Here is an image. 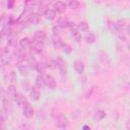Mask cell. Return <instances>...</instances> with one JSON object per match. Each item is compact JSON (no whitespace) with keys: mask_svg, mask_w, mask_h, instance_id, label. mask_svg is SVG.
Here are the masks:
<instances>
[{"mask_svg":"<svg viewBox=\"0 0 130 130\" xmlns=\"http://www.w3.org/2000/svg\"><path fill=\"white\" fill-rule=\"evenodd\" d=\"M44 75V82H45V85L50 88V89H54L56 87V80L54 79L53 76L49 75V74H43Z\"/></svg>","mask_w":130,"mask_h":130,"instance_id":"obj_1","label":"cell"},{"mask_svg":"<svg viewBox=\"0 0 130 130\" xmlns=\"http://www.w3.org/2000/svg\"><path fill=\"white\" fill-rule=\"evenodd\" d=\"M56 61H57V65H58V68L57 69L60 71V73L61 74H66L67 73V64H66L65 60L62 57L59 56L56 59Z\"/></svg>","mask_w":130,"mask_h":130,"instance_id":"obj_2","label":"cell"},{"mask_svg":"<svg viewBox=\"0 0 130 130\" xmlns=\"http://www.w3.org/2000/svg\"><path fill=\"white\" fill-rule=\"evenodd\" d=\"M34 113H35V111H34V109L30 107V105H29L28 103H25V104L22 106V115H23L25 118L30 119V118L34 116Z\"/></svg>","mask_w":130,"mask_h":130,"instance_id":"obj_3","label":"cell"},{"mask_svg":"<svg viewBox=\"0 0 130 130\" xmlns=\"http://www.w3.org/2000/svg\"><path fill=\"white\" fill-rule=\"evenodd\" d=\"M30 51L32 53H36V54H40L43 52L44 50V43H41V42H36L34 41V43H31L30 45Z\"/></svg>","mask_w":130,"mask_h":130,"instance_id":"obj_4","label":"cell"},{"mask_svg":"<svg viewBox=\"0 0 130 130\" xmlns=\"http://www.w3.org/2000/svg\"><path fill=\"white\" fill-rule=\"evenodd\" d=\"M68 125H69V121H68V119H67L65 116L60 115V116L57 118V126H58L59 128L65 129V128L68 127Z\"/></svg>","mask_w":130,"mask_h":130,"instance_id":"obj_5","label":"cell"},{"mask_svg":"<svg viewBox=\"0 0 130 130\" xmlns=\"http://www.w3.org/2000/svg\"><path fill=\"white\" fill-rule=\"evenodd\" d=\"M13 100H14V102H15L19 107H21V108H22V106H23L25 103H27L25 96H24L22 93H20V92H16V93L14 94V96H13Z\"/></svg>","mask_w":130,"mask_h":130,"instance_id":"obj_6","label":"cell"},{"mask_svg":"<svg viewBox=\"0 0 130 130\" xmlns=\"http://www.w3.org/2000/svg\"><path fill=\"white\" fill-rule=\"evenodd\" d=\"M66 4L62 1H56L53 5V8H54V11L57 12V13H63L65 10H66Z\"/></svg>","mask_w":130,"mask_h":130,"instance_id":"obj_7","label":"cell"},{"mask_svg":"<svg viewBox=\"0 0 130 130\" xmlns=\"http://www.w3.org/2000/svg\"><path fill=\"white\" fill-rule=\"evenodd\" d=\"M29 96L32 101L37 102L40 100V96H41V92H40V89L38 86H32L30 87V90H29Z\"/></svg>","mask_w":130,"mask_h":130,"instance_id":"obj_8","label":"cell"},{"mask_svg":"<svg viewBox=\"0 0 130 130\" xmlns=\"http://www.w3.org/2000/svg\"><path fill=\"white\" fill-rule=\"evenodd\" d=\"M63 41H62V39L60 38V36H57V35H53V37H52V45H53V47L55 48V49H61L62 48V46H63Z\"/></svg>","mask_w":130,"mask_h":130,"instance_id":"obj_9","label":"cell"},{"mask_svg":"<svg viewBox=\"0 0 130 130\" xmlns=\"http://www.w3.org/2000/svg\"><path fill=\"white\" fill-rule=\"evenodd\" d=\"M29 69H30V68H29V66H28V64H27V61H26V62L21 61V62L19 63V65H18V71H19V73H20L21 75H27Z\"/></svg>","mask_w":130,"mask_h":130,"instance_id":"obj_10","label":"cell"},{"mask_svg":"<svg viewBox=\"0 0 130 130\" xmlns=\"http://www.w3.org/2000/svg\"><path fill=\"white\" fill-rule=\"evenodd\" d=\"M40 19H41V17H40V14L39 13H31L27 17L26 22H28L29 24H32V25H37L40 22Z\"/></svg>","mask_w":130,"mask_h":130,"instance_id":"obj_11","label":"cell"},{"mask_svg":"<svg viewBox=\"0 0 130 130\" xmlns=\"http://www.w3.org/2000/svg\"><path fill=\"white\" fill-rule=\"evenodd\" d=\"M47 38V35L44 30H37L34 35V40L36 42H41V43H44V41L46 40Z\"/></svg>","mask_w":130,"mask_h":130,"instance_id":"obj_12","label":"cell"},{"mask_svg":"<svg viewBox=\"0 0 130 130\" xmlns=\"http://www.w3.org/2000/svg\"><path fill=\"white\" fill-rule=\"evenodd\" d=\"M73 66H74V70H75V72L77 74H82L83 73V71H84V64H83V62L81 60H76L74 62Z\"/></svg>","mask_w":130,"mask_h":130,"instance_id":"obj_13","label":"cell"},{"mask_svg":"<svg viewBox=\"0 0 130 130\" xmlns=\"http://www.w3.org/2000/svg\"><path fill=\"white\" fill-rule=\"evenodd\" d=\"M2 105H3V109H4V111H5V113H10L11 112V110H12V104H11V102H10V100L8 99V98H3V100H2Z\"/></svg>","mask_w":130,"mask_h":130,"instance_id":"obj_14","label":"cell"},{"mask_svg":"<svg viewBox=\"0 0 130 130\" xmlns=\"http://www.w3.org/2000/svg\"><path fill=\"white\" fill-rule=\"evenodd\" d=\"M30 45H31V41L28 39V38H22L20 41H19V47L23 50H27L30 48Z\"/></svg>","mask_w":130,"mask_h":130,"instance_id":"obj_15","label":"cell"},{"mask_svg":"<svg viewBox=\"0 0 130 130\" xmlns=\"http://www.w3.org/2000/svg\"><path fill=\"white\" fill-rule=\"evenodd\" d=\"M44 16L46 19L48 20H54L55 17H56V12L54 11V9H46L45 12H44Z\"/></svg>","mask_w":130,"mask_h":130,"instance_id":"obj_16","label":"cell"},{"mask_svg":"<svg viewBox=\"0 0 130 130\" xmlns=\"http://www.w3.org/2000/svg\"><path fill=\"white\" fill-rule=\"evenodd\" d=\"M16 40H17V35L14 32H11L10 35L7 36V45L8 46H15L16 45Z\"/></svg>","mask_w":130,"mask_h":130,"instance_id":"obj_17","label":"cell"},{"mask_svg":"<svg viewBox=\"0 0 130 130\" xmlns=\"http://www.w3.org/2000/svg\"><path fill=\"white\" fill-rule=\"evenodd\" d=\"M24 56H25V50H23V49H18V50H16L15 52H14V57L16 58V59H18V60H20V61H22L23 59H24Z\"/></svg>","mask_w":130,"mask_h":130,"instance_id":"obj_18","label":"cell"},{"mask_svg":"<svg viewBox=\"0 0 130 130\" xmlns=\"http://www.w3.org/2000/svg\"><path fill=\"white\" fill-rule=\"evenodd\" d=\"M84 40H85V42H86L87 44H92V43H94V41H95V36H94V34H93L92 31H89V32H87V34L85 35Z\"/></svg>","mask_w":130,"mask_h":130,"instance_id":"obj_19","label":"cell"},{"mask_svg":"<svg viewBox=\"0 0 130 130\" xmlns=\"http://www.w3.org/2000/svg\"><path fill=\"white\" fill-rule=\"evenodd\" d=\"M43 74H44V73H43ZM43 74L40 73V75H38L37 78H36V86H38L39 88H41V87H43V86L45 85V82H44V75H43Z\"/></svg>","mask_w":130,"mask_h":130,"instance_id":"obj_20","label":"cell"},{"mask_svg":"<svg viewBox=\"0 0 130 130\" xmlns=\"http://www.w3.org/2000/svg\"><path fill=\"white\" fill-rule=\"evenodd\" d=\"M76 28L78 29V31H87L88 30V24L85 21H81L76 25Z\"/></svg>","mask_w":130,"mask_h":130,"instance_id":"obj_21","label":"cell"},{"mask_svg":"<svg viewBox=\"0 0 130 130\" xmlns=\"http://www.w3.org/2000/svg\"><path fill=\"white\" fill-rule=\"evenodd\" d=\"M71 36H72V39L75 41V42H79L80 41V39H81V36H80V34H79V31H78V29L76 28V27H74V28H72L71 29Z\"/></svg>","mask_w":130,"mask_h":130,"instance_id":"obj_22","label":"cell"},{"mask_svg":"<svg viewBox=\"0 0 130 130\" xmlns=\"http://www.w3.org/2000/svg\"><path fill=\"white\" fill-rule=\"evenodd\" d=\"M16 92H17V91H16V87H15V85H13V84H10V85L7 87L6 93H7L9 96L13 98V96H14V94H15Z\"/></svg>","mask_w":130,"mask_h":130,"instance_id":"obj_23","label":"cell"},{"mask_svg":"<svg viewBox=\"0 0 130 130\" xmlns=\"http://www.w3.org/2000/svg\"><path fill=\"white\" fill-rule=\"evenodd\" d=\"M46 69H47V65L44 64V63H38L37 66H36V70H37L39 73H41V74L45 73V72H46Z\"/></svg>","mask_w":130,"mask_h":130,"instance_id":"obj_24","label":"cell"},{"mask_svg":"<svg viewBox=\"0 0 130 130\" xmlns=\"http://www.w3.org/2000/svg\"><path fill=\"white\" fill-rule=\"evenodd\" d=\"M79 5L80 4L77 0H69V2H68V7L72 10H75V9L79 8Z\"/></svg>","mask_w":130,"mask_h":130,"instance_id":"obj_25","label":"cell"},{"mask_svg":"<svg viewBox=\"0 0 130 130\" xmlns=\"http://www.w3.org/2000/svg\"><path fill=\"white\" fill-rule=\"evenodd\" d=\"M105 117H106V113H105V111H103V110H98L96 113H95V116H94L95 120H98V121L103 120Z\"/></svg>","mask_w":130,"mask_h":130,"instance_id":"obj_26","label":"cell"},{"mask_svg":"<svg viewBox=\"0 0 130 130\" xmlns=\"http://www.w3.org/2000/svg\"><path fill=\"white\" fill-rule=\"evenodd\" d=\"M63 26L62 25H60V24H57V25H55V26H53V34L54 35H57V36H60L61 35V32L63 31Z\"/></svg>","mask_w":130,"mask_h":130,"instance_id":"obj_27","label":"cell"},{"mask_svg":"<svg viewBox=\"0 0 130 130\" xmlns=\"http://www.w3.org/2000/svg\"><path fill=\"white\" fill-rule=\"evenodd\" d=\"M27 64H28V66H29L30 69H36V66H37L38 62H37V60L34 57H29L27 59Z\"/></svg>","mask_w":130,"mask_h":130,"instance_id":"obj_28","label":"cell"},{"mask_svg":"<svg viewBox=\"0 0 130 130\" xmlns=\"http://www.w3.org/2000/svg\"><path fill=\"white\" fill-rule=\"evenodd\" d=\"M2 34L5 35V36H8V35L11 34V26H10L9 23H5L4 24V26L2 28Z\"/></svg>","mask_w":130,"mask_h":130,"instance_id":"obj_29","label":"cell"},{"mask_svg":"<svg viewBox=\"0 0 130 130\" xmlns=\"http://www.w3.org/2000/svg\"><path fill=\"white\" fill-rule=\"evenodd\" d=\"M61 49H63V52L65 54H70L72 52V48H71V46L69 44H63Z\"/></svg>","mask_w":130,"mask_h":130,"instance_id":"obj_30","label":"cell"},{"mask_svg":"<svg viewBox=\"0 0 130 130\" xmlns=\"http://www.w3.org/2000/svg\"><path fill=\"white\" fill-rule=\"evenodd\" d=\"M9 80L11 82H15L17 80V76H16V72L15 71H11L9 74Z\"/></svg>","mask_w":130,"mask_h":130,"instance_id":"obj_31","label":"cell"},{"mask_svg":"<svg viewBox=\"0 0 130 130\" xmlns=\"http://www.w3.org/2000/svg\"><path fill=\"white\" fill-rule=\"evenodd\" d=\"M13 4H14V0H7V7H8V9H11L13 7Z\"/></svg>","mask_w":130,"mask_h":130,"instance_id":"obj_32","label":"cell"},{"mask_svg":"<svg viewBox=\"0 0 130 130\" xmlns=\"http://www.w3.org/2000/svg\"><path fill=\"white\" fill-rule=\"evenodd\" d=\"M3 124H4V117L2 114H0V128H3Z\"/></svg>","mask_w":130,"mask_h":130,"instance_id":"obj_33","label":"cell"},{"mask_svg":"<svg viewBox=\"0 0 130 130\" xmlns=\"http://www.w3.org/2000/svg\"><path fill=\"white\" fill-rule=\"evenodd\" d=\"M2 42V34H0V43Z\"/></svg>","mask_w":130,"mask_h":130,"instance_id":"obj_34","label":"cell"},{"mask_svg":"<svg viewBox=\"0 0 130 130\" xmlns=\"http://www.w3.org/2000/svg\"><path fill=\"white\" fill-rule=\"evenodd\" d=\"M89 127H87V126H83V129H88Z\"/></svg>","mask_w":130,"mask_h":130,"instance_id":"obj_35","label":"cell"},{"mask_svg":"<svg viewBox=\"0 0 130 130\" xmlns=\"http://www.w3.org/2000/svg\"><path fill=\"white\" fill-rule=\"evenodd\" d=\"M1 54H2V48L0 47V56H1Z\"/></svg>","mask_w":130,"mask_h":130,"instance_id":"obj_36","label":"cell"}]
</instances>
